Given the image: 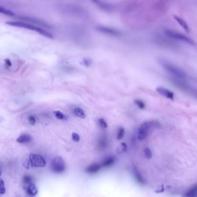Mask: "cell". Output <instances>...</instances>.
I'll list each match as a JSON object with an SVG mask.
<instances>
[{
  "label": "cell",
  "mask_w": 197,
  "mask_h": 197,
  "mask_svg": "<svg viewBox=\"0 0 197 197\" xmlns=\"http://www.w3.org/2000/svg\"><path fill=\"white\" fill-rule=\"evenodd\" d=\"M115 161V158L114 156H108L105 158L102 162L100 165L102 167H110L112 166Z\"/></svg>",
  "instance_id": "cell-16"
},
{
  "label": "cell",
  "mask_w": 197,
  "mask_h": 197,
  "mask_svg": "<svg viewBox=\"0 0 197 197\" xmlns=\"http://www.w3.org/2000/svg\"><path fill=\"white\" fill-rule=\"evenodd\" d=\"M162 64L165 69L171 73L174 76L177 77L178 78L185 79L187 77V74H185V71L174 66L172 64L164 61L162 62Z\"/></svg>",
  "instance_id": "cell-4"
},
{
  "label": "cell",
  "mask_w": 197,
  "mask_h": 197,
  "mask_svg": "<svg viewBox=\"0 0 197 197\" xmlns=\"http://www.w3.org/2000/svg\"><path fill=\"white\" fill-rule=\"evenodd\" d=\"M197 197V185H194L190 190H188L185 194L183 196V197Z\"/></svg>",
  "instance_id": "cell-17"
},
{
  "label": "cell",
  "mask_w": 197,
  "mask_h": 197,
  "mask_svg": "<svg viewBox=\"0 0 197 197\" xmlns=\"http://www.w3.org/2000/svg\"><path fill=\"white\" fill-rule=\"evenodd\" d=\"M135 104L137 105L140 109H144L145 108V103L139 99H136L134 100Z\"/></svg>",
  "instance_id": "cell-23"
},
{
  "label": "cell",
  "mask_w": 197,
  "mask_h": 197,
  "mask_svg": "<svg viewBox=\"0 0 197 197\" xmlns=\"http://www.w3.org/2000/svg\"><path fill=\"white\" fill-rule=\"evenodd\" d=\"M0 13L6 15V16H13L14 15V13L12 11L4 8L0 6Z\"/></svg>",
  "instance_id": "cell-20"
},
{
  "label": "cell",
  "mask_w": 197,
  "mask_h": 197,
  "mask_svg": "<svg viewBox=\"0 0 197 197\" xmlns=\"http://www.w3.org/2000/svg\"><path fill=\"white\" fill-rule=\"evenodd\" d=\"M28 122L30 123V125L34 126L36 124V120L35 116H33V115H30V116H28Z\"/></svg>",
  "instance_id": "cell-27"
},
{
  "label": "cell",
  "mask_w": 197,
  "mask_h": 197,
  "mask_svg": "<svg viewBox=\"0 0 197 197\" xmlns=\"http://www.w3.org/2000/svg\"><path fill=\"white\" fill-rule=\"evenodd\" d=\"M74 113L77 116L80 118L84 119V118H85V114L84 111L80 108H79V107L76 108L74 109Z\"/></svg>",
  "instance_id": "cell-19"
},
{
  "label": "cell",
  "mask_w": 197,
  "mask_h": 197,
  "mask_svg": "<svg viewBox=\"0 0 197 197\" xmlns=\"http://www.w3.org/2000/svg\"><path fill=\"white\" fill-rule=\"evenodd\" d=\"M71 139L75 142H78V141H80V139L79 135L77 133H72Z\"/></svg>",
  "instance_id": "cell-30"
},
{
  "label": "cell",
  "mask_w": 197,
  "mask_h": 197,
  "mask_svg": "<svg viewBox=\"0 0 197 197\" xmlns=\"http://www.w3.org/2000/svg\"><path fill=\"white\" fill-rule=\"evenodd\" d=\"M100 167H101L100 164L97 162H95L91 164L87 168L86 172L89 174H96L97 172L99 171Z\"/></svg>",
  "instance_id": "cell-14"
},
{
  "label": "cell",
  "mask_w": 197,
  "mask_h": 197,
  "mask_svg": "<svg viewBox=\"0 0 197 197\" xmlns=\"http://www.w3.org/2000/svg\"><path fill=\"white\" fill-rule=\"evenodd\" d=\"M4 62H5V66L6 68H9L10 67H11L12 66V63L11 61L10 60V59L9 58H6L4 60Z\"/></svg>",
  "instance_id": "cell-28"
},
{
  "label": "cell",
  "mask_w": 197,
  "mask_h": 197,
  "mask_svg": "<svg viewBox=\"0 0 197 197\" xmlns=\"http://www.w3.org/2000/svg\"><path fill=\"white\" fill-rule=\"evenodd\" d=\"M134 176L135 178V179L136 180V181L142 185H144L145 184V180L143 179V178L142 177V176L141 175V174H139V172L138 171H137V170L134 169Z\"/></svg>",
  "instance_id": "cell-18"
},
{
  "label": "cell",
  "mask_w": 197,
  "mask_h": 197,
  "mask_svg": "<svg viewBox=\"0 0 197 197\" xmlns=\"http://www.w3.org/2000/svg\"><path fill=\"white\" fill-rule=\"evenodd\" d=\"M99 122V126L103 128H107V124L106 123V122L105 121V119L103 118H100L98 121Z\"/></svg>",
  "instance_id": "cell-26"
},
{
  "label": "cell",
  "mask_w": 197,
  "mask_h": 197,
  "mask_svg": "<svg viewBox=\"0 0 197 197\" xmlns=\"http://www.w3.org/2000/svg\"><path fill=\"white\" fill-rule=\"evenodd\" d=\"M173 17H174V19L178 22V23L181 26V27L187 33H188L190 32L189 27L187 23L185 22V20H183L182 17L176 14H173Z\"/></svg>",
  "instance_id": "cell-13"
},
{
  "label": "cell",
  "mask_w": 197,
  "mask_h": 197,
  "mask_svg": "<svg viewBox=\"0 0 197 197\" xmlns=\"http://www.w3.org/2000/svg\"><path fill=\"white\" fill-rule=\"evenodd\" d=\"M107 137L106 135H102L97 142V148L99 151H102L105 150L107 146Z\"/></svg>",
  "instance_id": "cell-11"
},
{
  "label": "cell",
  "mask_w": 197,
  "mask_h": 197,
  "mask_svg": "<svg viewBox=\"0 0 197 197\" xmlns=\"http://www.w3.org/2000/svg\"><path fill=\"white\" fill-rule=\"evenodd\" d=\"M121 145H122V146H123V149H124V150H126V147H127L126 144H125V143H122Z\"/></svg>",
  "instance_id": "cell-33"
},
{
  "label": "cell",
  "mask_w": 197,
  "mask_h": 197,
  "mask_svg": "<svg viewBox=\"0 0 197 197\" xmlns=\"http://www.w3.org/2000/svg\"><path fill=\"white\" fill-rule=\"evenodd\" d=\"M84 64L85 66H89L90 65V61L89 59H84Z\"/></svg>",
  "instance_id": "cell-32"
},
{
  "label": "cell",
  "mask_w": 197,
  "mask_h": 197,
  "mask_svg": "<svg viewBox=\"0 0 197 197\" xmlns=\"http://www.w3.org/2000/svg\"><path fill=\"white\" fill-rule=\"evenodd\" d=\"M96 29L97 31L106 35H111L113 36H119L122 35L121 32L119 30L105 26L99 25L96 27Z\"/></svg>",
  "instance_id": "cell-7"
},
{
  "label": "cell",
  "mask_w": 197,
  "mask_h": 197,
  "mask_svg": "<svg viewBox=\"0 0 197 197\" xmlns=\"http://www.w3.org/2000/svg\"><path fill=\"white\" fill-rule=\"evenodd\" d=\"M20 19L22 20H24L25 22H30L31 23L34 24L35 25L40 26L42 27H44V28H51V26L48 23H47L46 22L35 19V18H32V17H22L20 18Z\"/></svg>",
  "instance_id": "cell-8"
},
{
  "label": "cell",
  "mask_w": 197,
  "mask_h": 197,
  "mask_svg": "<svg viewBox=\"0 0 197 197\" xmlns=\"http://www.w3.org/2000/svg\"><path fill=\"white\" fill-rule=\"evenodd\" d=\"M30 182H32V179H31V176H28V175L24 176L23 178L24 184H27V183H30Z\"/></svg>",
  "instance_id": "cell-29"
},
{
  "label": "cell",
  "mask_w": 197,
  "mask_h": 197,
  "mask_svg": "<svg viewBox=\"0 0 197 197\" xmlns=\"http://www.w3.org/2000/svg\"><path fill=\"white\" fill-rule=\"evenodd\" d=\"M24 185L25 189L28 194L30 196H35L38 193V190L33 183L30 182Z\"/></svg>",
  "instance_id": "cell-12"
},
{
  "label": "cell",
  "mask_w": 197,
  "mask_h": 197,
  "mask_svg": "<svg viewBox=\"0 0 197 197\" xmlns=\"http://www.w3.org/2000/svg\"><path fill=\"white\" fill-rule=\"evenodd\" d=\"M1 170H0V175H1Z\"/></svg>",
  "instance_id": "cell-34"
},
{
  "label": "cell",
  "mask_w": 197,
  "mask_h": 197,
  "mask_svg": "<svg viewBox=\"0 0 197 197\" xmlns=\"http://www.w3.org/2000/svg\"><path fill=\"white\" fill-rule=\"evenodd\" d=\"M5 193V183L2 179H0V194H4Z\"/></svg>",
  "instance_id": "cell-25"
},
{
  "label": "cell",
  "mask_w": 197,
  "mask_h": 197,
  "mask_svg": "<svg viewBox=\"0 0 197 197\" xmlns=\"http://www.w3.org/2000/svg\"><path fill=\"white\" fill-rule=\"evenodd\" d=\"M29 159L31 165L34 167H43L46 164V160L40 154L31 153L30 155Z\"/></svg>",
  "instance_id": "cell-6"
},
{
  "label": "cell",
  "mask_w": 197,
  "mask_h": 197,
  "mask_svg": "<svg viewBox=\"0 0 197 197\" xmlns=\"http://www.w3.org/2000/svg\"><path fill=\"white\" fill-rule=\"evenodd\" d=\"M91 1L99 8L106 12H111L113 11V7L111 5L105 3L102 0H91Z\"/></svg>",
  "instance_id": "cell-10"
},
{
  "label": "cell",
  "mask_w": 197,
  "mask_h": 197,
  "mask_svg": "<svg viewBox=\"0 0 197 197\" xmlns=\"http://www.w3.org/2000/svg\"><path fill=\"white\" fill-rule=\"evenodd\" d=\"M125 129L122 127L119 128L117 134V139L118 140L122 139L125 136Z\"/></svg>",
  "instance_id": "cell-21"
},
{
  "label": "cell",
  "mask_w": 197,
  "mask_h": 197,
  "mask_svg": "<svg viewBox=\"0 0 197 197\" xmlns=\"http://www.w3.org/2000/svg\"><path fill=\"white\" fill-rule=\"evenodd\" d=\"M50 167L51 171L56 174H62L66 170L65 163L60 156H57L52 160Z\"/></svg>",
  "instance_id": "cell-3"
},
{
  "label": "cell",
  "mask_w": 197,
  "mask_h": 197,
  "mask_svg": "<svg viewBox=\"0 0 197 197\" xmlns=\"http://www.w3.org/2000/svg\"><path fill=\"white\" fill-rule=\"evenodd\" d=\"M5 24L12 26V27H19L22 28H24L27 30H29L31 31H34L38 33H39L40 35H43L46 38H48L49 39H53L54 36L52 35L51 33L47 32L44 29L36 26L35 25L32 24L28 23H25V22H14V21H8L6 22Z\"/></svg>",
  "instance_id": "cell-1"
},
{
  "label": "cell",
  "mask_w": 197,
  "mask_h": 197,
  "mask_svg": "<svg viewBox=\"0 0 197 197\" xmlns=\"http://www.w3.org/2000/svg\"><path fill=\"white\" fill-rule=\"evenodd\" d=\"M156 91L159 93L160 95H161L162 96L170 99L174 100V93L172 92L171 91L169 90L167 88H165L162 87H159L156 88Z\"/></svg>",
  "instance_id": "cell-9"
},
{
  "label": "cell",
  "mask_w": 197,
  "mask_h": 197,
  "mask_svg": "<svg viewBox=\"0 0 197 197\" xmlns=\"http://www.w3.org/2000/svg\"><path fill=\"white\" fill-rule=\"evenodd\" d=\"M165 189H164V185H160L156 191L155 192L156 193H163Z\"/></svg>",
  "instance_id": "cell-31"
},
{
  "label": "cell",
  "mask_w": 197,
  "mask_h": 197,
  "mask_svg": "<svg viewBox=\"0 0 197 197\" xmlns=\"http://www.w3.org/2000/svg\"><path fill=\"white\" fill-rule=\"evenodd\" d=\"M54 115L59 120H64L66 119V116L61 111H56L54 112Z\"/></svg>",
  "instance_id": "cell-22"
},
{
  "label": "cell",
  "mask_w": 197,
  "mask_h": 197,
  "mask_svg": "<svg viewBox=\"0 0 197 197\" xmlns=\"http://www.w3.org/2000/svg\"><path fill=\"white\" fill-rule=\"evenodd\" d=\"M144 153H145V157L148 159H150L152 157V153L151 152V149L149 148H145L144 149Z\"/></svg>",
  "instance_id": "cell-24"
},
{
  "label": "cell",
  "mask_w": 197,
  "mask_h": 197,
  "mask_svg": "<svg viewBox=\"0 0 197 197\" xmlns=\"http://www.w3.org/2000/svg\"><path fill=\"white\" fill-rule=\"evenodd\" d=\"M32 140V137H31V135L28 134H22V135H20L17 139V142L20 143V144H27L30 143L31 141Z\"/></svg>",
  "instance_id": "cell-15"
},
{
  "label": "cell",
  "mask_w": 197,
  "mask_h": 197,
  "mask_svg": "<svg viewBox=\"0 0 197 197\" xmlns=\"http://www.w3.org/2000/svg\"><path fill=\"white\" fill-rule=\"evenodd\" d=\"M165 34L168 37L173 39H176L178 40H180L182 42H185L188 44L191 45H195V42L190 38L186 36L185 35H183L182 34L178 33L177 32L173 31L172 30H167L165 31Z\"/></svg>",
  "instance_id": "cell-5"
},
{
  "label": "cell",
  "mask_w": 197,
  "mask_h": 197,
  "mask_svg": "<svg viewBox=\"0 0 197 197\" xmlns=\"http://www.w3.org/2000/svg\"><path fill=\"white\" fill-rule=\"evenodd\" d=\"M161 124L157 121H149L142 123L138 130V137L140 140L145 139L151 131L161 127Z\"/></svg>",
  "instance_id": "cell-2"
}]
</instances>
